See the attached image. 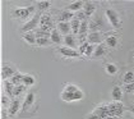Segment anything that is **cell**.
I'll use <instances>...</instances> for the list:
<instances>
[{
    "label": "cell",
    "mask_w": 134,
    "mask_h": 119,
    "mask_svg": "<svg viewBox=\"0 0 134 119\" xmlns=\"http://www.w3.org/2000/svg\"><path fill=\"white\" fill-rule=\"evenodd\" d=\"M105 15H106L107 20L110 22V24L113 26V28H116V30H118V28L121 27L120 15H119V13H118L115 9H113V8H107V9L105 10Z\"/></svg>",
    "instance_id": "1"
},
{
    "label": "cell",
    "mask_w": 134,
    "mask_h": 119,
    "mask_svg": "<svg viewBox=\"0 0 134 119\" xmlns=\"http://www.w3.org/2000/svg\"><path fill=\"white\" fill-rule=\"evenodd\" d=\"M35 13V5H28L24 8H15L13 10V18H19V19H26L30 15Z\"/></svg>",
    "instance_id": "2"
},
{
    "label": "cell",
    "mask_w": 134,
    "mask_h": 119,
    "mask_svg": "<svg viewBox=\"0 0 134 119\" xmlns=\"http://www.w3.org/2000/svg\"><path fill=\"white\" fill-rule=\"evenodd\" d=\"M109 105V117H115V118H120L121 114L124 113V105L121 101H113Z\"/></svg>",
    "instance_id": "3"
},
{
    "label": "cell",
    "mask_w": 134,
    "mask_h": 119,
    "mask_svg": "<svg viewBox=\"0 0 134 119\" xmlns=\"http://www.w3.org/2000/svg\"><path fill=\"white\" fill-rule=\"evenodd\" d=\"M40 19H41V14H35L30 20H27L23 27H22V32L26 33V32H31V31H36L38 28V24H40Z\"/></svg>",
    "instance_id": "4"
},
{
    "label": "cell",
    "mask_w": 134,
    "mask_h": 119,
    "mask_svg": "<svg viewBox=\"0 0 134 119\" xmlns=\"http://www.w3.org/2000/svg\"><path fill=\"white\" fill-rule=\"evenodd\" d=\"M38 28H41V30H43V31H47V32H52V31L55 30L54 22H52V17L50 14H47V13L41 14V19H40Z\"/></svg>",
    "instance_id": "5"
},
{
    "label": "cell",
    "mask_w": 134,
    "mask_h": 119,
    "mask_svg": "<svg viewBox=\"0 0 134 119\" xmlns=\"http://www.w3.org/2000/svg\"><path fill=\"white\" fill-rule=\"evenodd\" d=\"M94 49H96V46H94V45H91L88 41L84 42V44H81V45L78 46L79 54H81V55H86V56H91V55H93Z\"/></svg>",
    "instance_id": "6"
},
{
    "label": "cell",
    "mask_w": 134,
    "mask_h": 119,
    "mask_svg": "<svg viewBox=\"0 0 134 119\" xmlns=\"http://www.w3.org/2000/svg\"><path fill=\"white\" fill-rule=\"evenodd\" d=\"M15 73H17L15 68H13L8 63L3 64V67H1V78L4 79V81H8L9 78H12Z\"/></svg>",
    "instance_id": "7"
},
{
    "label": "cell",
    "mask_w": 134,
    "mask_h": 119,
    "mask_svg": "<svg viewBox=\"0 0 134 119\" xmlns=\"http://www.w3.org/2000/svg\"><path fill=\"white\" fill-rule=\"evenodd\" d=\"M59 53L65 58H78V56H81L78 50L70 49V48H66V46H60L59 48Z\"/></svg>",
    "instance_id": "8"
},
{
    "label": "cell",
    "mask_w": 134,
    "mask_h": 119,
    "mask_svg": "<svg viewBox=\"0 0 134 119\" xmlns=\"http://www.w3.org/2000/svg\"><path fill=\"white\" fill-rule=\"evenodd\" d=\"M102 32H90L88 33V37H87V41L91 44V45H100L102 44Z\"/></svg>",
    "instance_id": "9"
},
{
    "label": "cell",
    "mask_w": 134,
    "mask_h": 119,
    "mask_svg": "<svg viewBox=\"0 0 134 119\" xmlns=\"http://www.w3.org/2000/svg\"><path fill=\"white\" fill-rule=\"evenodd\" d=\"M78 37H75L73 33L68 35V36H64V46L66 48H70V49H75L78 46Z\"/></svg>",
    "instance_id": "10"
},
{
    "label": "cell",
    "mask_w": 134,
    "mask_h": 119,
    "mask_svg": "<svg viewBox=\"0 0 134 119\" xmlns=\"http://www.w3.org/2000/svg\"><path fill=\"white\" fill-rule=\"evenodd\" d=\"M56 30L62 33L63 36H68L72 32V27H70V22H59L56 26Z\"/></svg>",
    "instance_id": "11"
},
{
    "label": "cell",
    "mask_w": 134,
    "mask_h": 119,
    "mask_svg": "<svg viewBox=\"0 0 134 119\" xmlns=\"http://www.w3.org/2000/svg\"><path fill=\"white\" fill-rule=\"evenodd\" d=\"M35 97H36V96H35V94H33V92H28V94L26 95L24 101H23V104H22V110H23V111L28 110L32 105H33V102H35Z\"/></svg>",
    "instance_id": "12"
},
{
    "label": "cell",
    "mask_w": 134,
    "mask_h": 119,
    "mask_svg": "<svg viewBox=\"0 0 134 119\" xmlns=\"http://www.w3.org/2000/svg\"><path fill=\"white\" fill-rule=\"evenodd\" d=\"M19 108H21V101H19V99L12 100L10 105H9V108H8V111H9V117H14V115L18 113Z\"/></svg>",
    "instance_id": "13"
},
{
    "label": "cell",
    "mask_w": 134,
    "mask_h": 119,
    "mask_svg": "<svg viewBox=\"0 0 134 119\" xmlns=\"http://www.w3.org/2000/svg\"><path fill=\"white\" fill-rule=\"evenodd\" d=\"M83 12L86 13L87 18L88 17H92L93 13L96 12V4L93 1H86L84 3V7H83Z\"/></svg>",
    "instance_id": "14"
},
{
    "label": "cell",
    "mask_w": 134,
    "mask_h": 119,
    "mask_svg": "<svg viewBox=\"0 0 134 119\" xmlns=\"http://www.w3.org/2000/svg\"><path fill=\"white\" fill-rule=\"evenodd\" d=\"M106 53H107V46H106L105 42H102V44H100V45H96L93 56H94V58H101L103 55H106Z\"/></svg>",
    "instance_id": "15"
},
{
    "label": "cell",
    "mask_w": 134,
    "mask_h": 119,
    "mask_svg": "<svg viewBox=\"0 0 134 119\" xmlns=\"http://www.w3.org/2000/svg\"><path fill=\"white\" fill-rule=\"evenodd\" d=\"M75 17V14L70 10H64L59 14V22H70Z\"/></svg>",
    "instance_id": "16"
},
{
    "label": "cell",
    "mask_w": 134,
    "mask_h": 119,
    "mask_svg": "<svg viewBox=\"0 0 134 119\" xmlns=\"http://www.w3.org/2000/svg\"><path fill=\"white\" fill-rule=\"evenodd\" d=\"M83 7H84V3L83 1H81V0H78V1H73V3H70L69 5H68V10H70V12H81V9H82Z\"/></svg>",
    "instance_id": "17"
},
{
    "label": "cell",
    "mask_w": 134,
    "mask_h": 119,
    "mask_svg": "<svg viewBox=\"0 0 134 119\" xmlns=\"http://www.w3.org/2000/svg\"><path fill=\"white\" fill-rule=\"evenodd\" d=\"M23 40H24V41H27L30 45H35V44H36V41H37V37H36L35 31H31V32H26V33H23Z\"/></svg>",
    "instance_id": "18"
},
{
    "label": "cell",
    "mask_w": 134,
    "mask_h": 119,
    "mask_svg": "<svg viewBox=\"0 0 134 119\" xmlns=\"http://www.w3.org/2000/svg\"><path fill=\"white\" fill-rule=\"evenodd\" d=\"M70 27H72V33L75 36H78L79 33V28H81V20L78 19L77 17H74L72 20H70Z\"/></svg>",
    "instance_id": "19"
},
{
    "label": "cell",
    "mask_w": 134,
    "mask_h": 119,
    "mask_svg": "<svg viewBox=\"0 0 134 119\" xmlns=\"http://www.w3.org/2000/svg\"><path fill=\"white\" fill-rule=\"evenodd\" d=\"M111 97H113V101H120L121 97H123V91L119 86H115L111 90Z\"/></svg>",
    "instance_id": "20"
},
{
    "label": "cell",
    "mask_w": 134,
    "mask_h": 119,
    "mask_svg": "<svg viewBox=\"0 0 134 119\" xmlns=\"http://www.w3.org/2000/svg\"><path fill=\"white\" fill-rule=\"evenodd\" d=\"M50 40H51V42H54V44H62V41H64V39H63V35L58 30H56V28L51 32Z\"/></svg>",
    "instance_id": "21"
},
{
    "label": "cell",
    "mask_w": 134,
    "mask_h": 119,
    "mask_svg": "<svg viewBox=\"0 0 134 119\" xmlns=\"http://www.w3.org/2000/svg\"><path fill=\"white\" fill-rule=\"evenodd\" d=\"M23 77H24V74H22V73H19V72H17V73L10 78V82L14 85V86L23 85Z\"/></svg>",
    "instance_id": "22"
},
{
    "label": "cell",
    "mask_w": 134,
    "mask_h": 119,
    "mask_svg": "<svg viewBox=\"0 0 134 119\" xmlns=\"http://www.w3.org/2000/svg\"><path fill=\"white\" fill-rule=\"evenodd\" d=\"M105 44H106V46H109V48H116V46H118V37H116L115 35H110V36L106 37Z\"/></svg>",
    "instance_id": "23"
},
{
    "label": "cell",
    "mask_w": 134,
    "mask_h": 119,
    "mask_svg": "<svg viewBox=\"0 0 134 119\" xmlns=\"http://www.w3.org/2000/svg\"><path fill=\"white\" fill-rule=\"evenodd\" d=\"M14 85L10 81H5L4 82V90H5V94H7V96H9V97H13V92H14Z\"/></svg>",
    "instance_id": "24"
},
{
    "label": "cell",
    "mask_w": 134,
    "mask_h": 119,
    "mask_svg": "<svg viewBox=\"0 0 134 119\" xmlns=\"http://www.w3.org/2000/svg\"><path fill=\"white\" fill-rule=\"evenodd\" d=\"M102 26V22L97 18V20L93 19L90 22V31L91 32H98V28Z\"/></svg>",
    "instance_id": "25"
},
{
    "label": "cell",
    "mask_w": 134,
    "mask_h": 119,
    "mask_svg": "<svg viewBox=\"0 0 134 119\" xmlns=\"http://www.w3.org/2000/svg\"><path fill=\"white\" fill-rule=\"evenodd\" d=\"M35 82H36V79H35L33 76H31V74H24V77H23V85H24L26 87L33 86Z\"/></svg>",
    "instance_id": "26"
},
{
    "label": "cell",
    "mask_w": 134,
    "mask_h": 119,
    "mask_svg": "<svg viewBox=\"0 0 134 119\" xmlns=\"http://www.w3.org/2000/svg\"><path fill=\"white\" fill-rule=\"evenodd\" d=\"M123 82L125 85H129V83H134V72L129 70L126 72L125 74L123 76Z\"/></svg>",
    "instance_id": "27"
},
{
    "label": "cell",
    "mask_w": 134,
    "mask_h": 119,
    "mask_svg": "<svg viewBox=\"0 0 134 119\" xmlns=\"http://www.w3.org/2000/svg\"><path fill=\"white\" fill-rule=\"evenodd\" d=\"M35 33H36V37L37 39H50V36H51V32L43 31L41 28H37V30L35 31Z\"/></svg>",
    "instance_id": "28"
},
{
    "label": "cell",
    "mask_w": 134,
    "mask_h": 119,
    "mask_svg": "<svg viewBox=\"0 0 134 119\" xmlns=\"http://www.w3.org/2000/svg\"><path fill=\"white\" fill-rule=\"evenodd\" d=\"M105 69H106V72H107L109 74H111V76L118 73V67H116V64H114V63H107V64L105 65Z\"/></svg>",
    "instance_id": "29"
},
{
    "label": "cell",
    "mask_w": 134,
    "mask_h": 119,
    "mask_svg": "<svg viewBox=\"0 0 134 119\" xmlns=\"http://www.w3.org/2000/svg\"><path fill=\"white\" fill-rule=\"evenodd\" d=\"M27 89L24 85H19V86H15L14 87V92H13V97H18V96H21L22 94L24 92V90Z\"/></svg>",
    "instance_id": "30"
},
{
    "label": "cell",
    "mask_w": 134,
    "mask_h": 119,
    "mask_svg": "<svg viewBox=\"0 0 134 119\" xmlns=\"http://www.w3.org/2000/svg\"><path fill=\"white\" fill-rule=\"evenodd\" d=\"M50 5H51V1H49V0H41L37 3V7L40 10H47L50 8Z\"/></svg>",
    "instance_id": "31"
},
{
    "label": "cell",
    "mask_w": 134,
    "mask_h": 119,
    "mask_svg": "<svg viewBox=\"0 0 134 119\" xmlns=\"http://www.w3.org/2000/svg\"><path fill=\"white\" fill-rule=\"evenodd\" d=\"M78 86H75V85H66L65 86V89L63 90V92H66V94H74V92H77L78 91Z\"/></svg>",
    "instance_id": "32"
},
{
    "label": "cell",
    "mask_w": 134,
    "mask_h": 119,
    "mask_svg": "<svg viewBox=\"0 0 134 119\" xmlns=\"http://www.w3.org/2000/svg\"><path fill=\"white\" fill-rule=\"evenodd\" d=\"M12 101H9V96H7V95H3L1 96V108H9V105H10Z\"/></svg>",
    "instance_id": "33"
},
{
    "label": "cell",
    "mask_w": 134,
    "mask_h": 119,
    "mask_svg": "<svg viewBox=\"0 0 134 119\" xmlns=\"http://www.w3.org/2000/svg\"><path fill=\"white\" fill-rule=\"evenodd\" d=\"M50 42H51L50 39H37V41H36V44L38 46H47Z\"/></svg>",
    "instance_id": "34"
},
{
    "label": "cell",
    "mask_w": 134,
    "mask_h": 119,
    "mask_svg": "<svg viewBox=\"0 0 134 119\" xmlns=\"http://www.w3.org/2000/svg\"><path fill=\"white\" fill-rule=\"evenodd\" d=\"M86 119H102V118H101V117H100V115H98L94 110H93L92 113H90V114L86 117Z\"/></svg>",
    "instance_id": "35"
},
{
    "label": "cell",
    "mask_w": 134,
    "mask_h": 119,
    "mask_svg": "<svg viewBox=\"0 0 134 119\" xmlns=\"http://www.w3.org/2000/svg\"><path fill=\"white\" fill-rule=\"evenodd\" d=\"M75 17L81 20V22H82V20H86V19H87V15H86V13H84V12H78Z\"/></svg>",
    "instance_id": "36"
},
{
    "label": "cell",
    "mask_w": 134,
    "mask_h": 119,
    "mask_svg": "<svg viewBox=\"0 0 134 119\" xmlns=\"http://www.w3.org/2000/svg\"><path fill=\"white\" fill-rule=\"evenodd\" d=\"M125 92H134V83H129V85H125L124 86Z\"/></svg>",
    "instance_id": "37"
},
{
    "label": "cell",
    "mask_w": 134,
    "mask_h": 119,
    "mask_svg": "<svg viewBox=\"0 0 134 119\" xmlns=\"http://www.w3.org/2000/svg\"><path fill=\"white\" fill-rule=\"evenodd\" d=\"M9 118V111L7 108H3L1 109V119H8Z\"/></svg>",
    "instance_id": "38"
},
{
    "label": "cell",
    "mask_w": 134,
    "mask_h": 119,
    "mask_svg": "<svg viewBox=\"0 0 134 119\" xmlns=\"http://www.w3.org/2000/svg\"><path fill=\"white\" fill-rule=\"evenodd\" d=\"M128 109L130 110V111H132V113H133V115H134V105H130V106H129V108H128Z\"/></svg>",
    "instance_id": "39"
},
{
    "label": "cell",
    "mask_w": 134,
    "mask_h": 119,
    "mask_svg": "<svg viewBox=\"0 0 134 119\" xmlns=\"http://www.w3.org/2000/svg\"><path fill=\"white\" fill-rule=\"evenodd\" d=\"M105 119H119V118H115V117H107V118H105Z\"/></svg>",
    "instance_id": "40"
}]
</instances>
